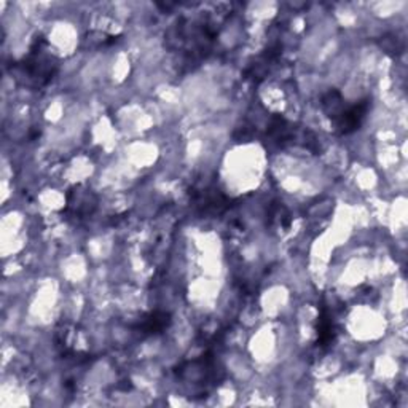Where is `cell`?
Returning <instances> with one entry per match:
<instances>
[{
    "label": "cell",
    "instance_id": "8992f818",
    "mask_svg": "<svg viewBox=\"0 0 408 408\" xmlns=\"http://www.w3.org/2000/svg\"><path fill=\"white\" fill-rule=\"evenodd\" d=\"M74 194H75L74 199L69 197V209L74 208V214L83 216L93 212V209L96 208V199L93 197V193L88 190H77L74 192Z\"/></svg>",
    "mask_w": 408,
    "mask_h": 408
},
{
    "label": "cell",
    "instance_id": "52a82bcc",
    "mask_svg": "<svg viewBox=\"0 0 408 408\" xmlns=\"http://www.w3.org/2000/svg\"><path fill=\"white\" fill-rule=\"evenodd\" d=\"M381 47L385 48L388 53H392V54H399L404 51L405 44H404V39H399L397 35H391V37H385L381 42Z\"/></svg>",
    "mask_w": 408,
    "mask_h": 408
},
{
    "label": "cell",
    "instance_id": "5b68a950",
    "mask_svg": "<svg viewBox=\"0 0 408 408\" xmlns=\"http://www.w3.org/2000/svg\"><path fill=\"white\" fill-rule=\"evenodd\" d=\"M169 324H171V316L163 311H154L145 316L136 328L144 335H156L161 333L164 328H168Z\"/></svg>",
    "mask_w": 408,
    "mask_h": 408
},
{
    "label": "cell",
    "instance_id": "3957f363",
    "mask_svg": "<svg viewBox=\"0 0 408 408\" xmlns=\"http://www.w3.org/2000/svg\"><path fill=\"white\" fill-rule=\"evenodd\" d=\"M268 136L273 142H276L278 145H288L290 142H294L295 139V128L292 123H289L288 120L281 115H275V117L271 118L270 125H268Z\"/></svg>",
    "mask_w": 408,
    "mask_h": 408
},
{
    "label": "cell",
    "instance_id": "7a4b0ae2",
    "mask_svg": "<svg viewBox=\"0 0 408 408\" xmlns=\"http://www.w3.org/2000/svg\"><path fill=\"white\" fill-rule=\"evenodd\" d=\"M370 109V99H362L352 106H343L337 117L332 120L333 130L340 136H348V134L357 131L362 126L367 112Z\"/></svg>",
    "mask_w": 408,
    "mask_h": 408
},
{
    "label": "cell",
    "instance_id": "6da1fadb",
    "mask_svg": "<svg viewBox=\"0 0 408 408\" xmlns=\"http://www.w3.org/2000/svg\"><path fill=\"white\" fill-rule=\"evenodd\" d=\"M13 67L29 87L44 88L56 75L59 64L51 51H48V42L44 37H37L27 56Z\"/></svg>",
    "mask_w": 408,
    "mask_h": 408
},
{
    "label": "cell",
    "instance_id": "277c9868",
    "mask_svg": "<svg viewBox=\"0 0 408 408\" xmlns=\"http://www.w3.org/2000/svg\"><path fill=\"white\" fill-rule=\"evenodd\" d=\"M337 338V326L333 316L328 311L327 304L321 307V316L318 321V345L321 348H328Z\"/></svg>",
    "mask_w": 408,
    "mask_h": 408
}]
</instances>
